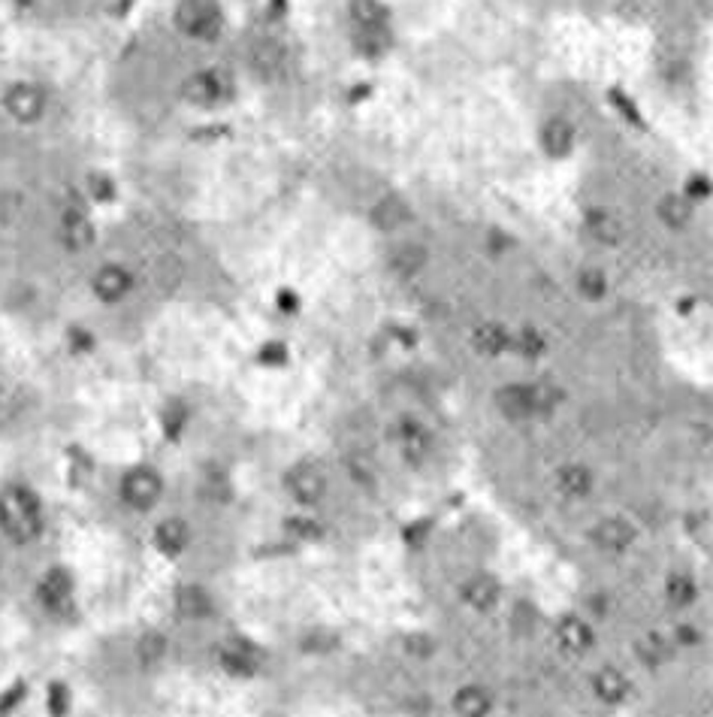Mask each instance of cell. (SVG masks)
Instances as JSON below:
<instances>
[{"label": "cell", "instance_id": "cell-1", "mask_svg": "<svg viewBox=\"0 0 713 717\" xmlns=\"http://www.w3.org/2000/svg\"><path fill=\"white\" fill-rule=\"evenodd\" d=\"M0 529L15 545H28L43 533L40 496L25 485H6L0 490Z\"/></svg>", "mask_w": 713, "mask_h": 717}, {"label": "cell", "instance_id": "cell-2", "mask_svg": "<svg viewBox=\"0 0 713 717\" xmlns=\"http://www.w3.org/2000/svg\"><path fill=\"white\" fill-rule=\"evenodd\" d=\"M221 10L215 0H182L176 6V25L194 40H215L221 34Z\"/></svg>", "mask_w": 713, "mask_h": 717}, {"label": "cell", "instance_id": "cell-3", "mask_svg": "<svg viewBox=\"0 0 713 717\" xmlns=\"http://www.w3.org/2000/svg\"><path fill=\"white\" fill-rule=\"evenodd\" d=\"M182 95L185 100H191V104L215 106L233 95V79L224 67H209V70H200V73L187 76L182 85Z\"/></svg>", "mask_w": 713, "mask_h": 717}, {"label": "cell", "instance_id": "cell-4", "mask_svg": "<svg viewBox=\"0 0 713 717\" xmlns=\"http://www.w3.org/2000/svg\"><path fill=\"white\" fill-rule=\"evenodd\" d=\"M119 494H121V503L130 505L133 512H148L158 505L163 494V481H161V475L154 470H148V466H137V470H130L121 479Z\"/></svg>", "mask_w": 713, "mask_h": 717}, {"label": "cell", "instance_id": "cell-5", "mask_svg": "<svg viewBox=\"0 0 713 717\" xmlns=\"http://www.w3.org/2000/svg\"><path fill=\"white\" fill-rule=\"evenodd\" d=\"M73 594H76L73 575L64 566L49 569L40 579V584H37V603L49 614H58V618H67L73 612Z\"/></svg>", "mask_w": 713, "mask_h": 717}, {"label": "cell", "instance_id": "cell-6", "mask_svg": "<svg viewBox=\"0 0 713 717\" xmlns=\"http://www.w3.org/2000/svg\"><path fill=\"white\" fill-rule=\"evenodd\" d=\"M285 488L300 505H318L327 496V475L315 463H296L285 475Z\"/></svg>", "mask_w": 713, "mask_h": 717}, {"label": "cell", "instance_id": "cell-7", "mask_svg": "<svg viewBox=\"0 0 713 717\" xmlns=\"http://www.w3.org/2000/svg\"><path fill=\"white\" fill-rule=\"evenodd\" d=\"M6 113L21 124H34L43 119L46 113V91L34 82H19L4 95Z\"/></svg>", "mask_w": 713, "mask_h": 717}, {"label": "cell", "instance_id": "cell-8", "mask_svg": "<svg viewBox=\"0 0 713 717\" xmlns=\"http://www.w3.org/2000/svg\"><path fill=\"white\" fill-rule=\"evenodd\" d=\"M215 660L230 678H254L257 672H261V657H257V651L248 648L245 642L221 645L215 654Z\"/></svg>", "mask_w": 713, "mask_h": 717}, {"label": "cell", "instance_id": "cell-9", "mask_svg": "<svg viewBox=\"0 0 713 717\" xmlns=\"http://www.w3.org/2000/svg\"><path fill=\"white\" fill-rule=\"evenodd\" d=\"M593 542L608 554H623L634 542V527L623 518H605L593 527Z\"/></svg>", "mask_w": 713, "mask_h": 717}, {"label": "cell", "instance_id": "cell-10", "mask_svg": "<svg viewBox=\"0 0 713 717\" xmlns=\"http://www.w3.org/2000/svg\"><path fill=\"white\" fill-rule=\"evenodd\" d=\"M91 288L104 303H119L130 294L133 276L124 267H119V263H106V267H100L97 272H94Z\"/></svg>", "mask_w": 713, "mask_h": 717}, {"label": "cell", "instance_id": "cell-11", "mask_svg": "<svg viewBox=\"0 0 713 717\" xmlns=\"http://www.w3.org/2000/svg\"><path fill=\"white\" fill-rule=\"evenodd\" d=\"M460 596H462V603H466L468 609H475V612H490L493 605L499 603V596H502V588H499V581L493 579V575L477 572V575H472V579L462 581Z\"/></svg>", "mask_w": 713, "mask_h": 717}, {"label": "cell", "instance_id": "cell-12", "mask_svg": "<svg viewBox=\"0 0 713 717\" xmlns=\"http://www.w3.org/2000/svg\"><path fill=\"white\" fill-rule=\"evenodd\" d=\"M152 542L163 557H178L187 545H191V527H187V521L182 518H167L154 527Z\"/></svg>", "mask_w": 713, "mask_h": 717}, {"label": "cell", "instance_id": "cell-13", "mask_svg": "<svg viewBox=\"0 0 713 717\" xmlns=\"http://www.w3.org/2000/svg\"><path fill=\"white\" fill-rule=\"evenodd\" d=\"M556 642H560V648L571 654V657H584V654L593 648L595 633L586 621L566 618V621H560V627H556Z\"/></svg>", "mask_w": 713, "mask_h": 717}, {"label": "cell", "instance_id": "cell-14", "mask_svg": "<svg viewBox=\"0 0 713 717\" xmlns=\"http://www.w3.org/2000/svg\"><path fill=\"white\" fill-rule=\"evenodd\" d=\"M496 406L505 418L523 421L535 415V396H532V385H505L496 394Z\"/></svg>", "mask_w": 713, "mask_h": 717}, {"label": "cell", "instance_id": "cell-15", "mask_svg": "<svg viewBox=\"0 0 713 717\" xmlns=\"http://www.w3.org/2000/svg\"><path fill=\"white\" fill-rule=\"evenodd\" d=\"M593 690H595V696H599L601 703L620 705L623 699L629 696L632 684L617 666H601L599 672H595V678H593Z\"/></svg>", "mask_w": 713, "mask_h": 717}, {"label": "cell", "instance_id": "cell-16", "mask_svg": "<svg viewBox=\"0 0 713 717\" xmlns=\"http://www.w3.org/2000/svg\"><path fill=\"white\" fill-rule=\"evenodd\" d=\"M556 490H560L566 500H584L593 490V472L586 470L584 463H566L556 472Z\"/></svg>", "mask_w": 713, "mask_h": 717}, {"label": "cell", "instance_id": "cell-17", "mask_svg": "<svg viewBox=\"0 0 713 717\" xmlns=\"http://www.w3.org/2000/svg\"><path fill=\"white\" fill-rule=\"evenodd\" d=\"M61 239H64L67 248H76V252L94 243V228L82 209H64V215H61Z\"/></svg>", "mask_w": 713, "mask_h": 717}, {"label": "cell", "instance_id": "cell-18", "mask_svg": "<svg viewBox=\"0 0 713 717\" xmlns=\"http://www.w3.org/2000/svg\"><path fill=\"white\" fill-rule=\"evenodd\" d=\"M176 612L182 614L185 621H203L211 614V596L200 584H182V588L176 590Z\"/></svg>", "mask_w": 713, "mask_h": 717}, {"label": "cell", "instance_id": "cell-19", "mask_svg": "<svg viewBox=\"0 0 713 717\" xmlns=\"http://www.w3.org/2000/svg\"><path fill=\"white\" fill-rule=\"evenodd\" d=\"M453 712L460 717H490L493 712V696L477 684H466L453 693Z\"/></svg>", "mask_w": 713, "mask_h": 717}, {"label": "cell", "instance_id": "cell-20", "mask_svg": "<svg viewBox=\"0 0 713 717\" xmlns=\"http://www.w3.org/2000/svg\"><path fill=\"white\" fill-rule=\"evenodd\" d=\"M472 346H475L484 357H496V354H502L508 346H511V333H508L502 324L487 321V324L475 327V333H472Z\"/></svg>", "mask_w": 713, "mask_h": 717}, {"label": "cell", "instance_id": "cell-21", "mask_svg": "<svg viewBox=\"0 0 713 717\" xmlns=\"http://www.w3.org/2000/svg\"><path fill=\"white\" fill-rule=\"evenodd\" d=\"M542 146L547 154L562 158V154H568L571 146H575V128H571L566 119H551L542 130Z\"/></svg>", "mask_w": 713, "mask_h": 717}, {"label": "cell", "instance_id": "cell-22", "mask_svg": "<svg viewBox=\"0 0 713 717\" xmlns=\"http://www.w3.org/2000/svg\"><path fill=\"white\" fill-rule=\"evenodd\" d=\"M351 15L357 21V30H378L390 21V13L381 0H351Z\"/></svg>", "mask_w": 713, "mask_h": 717}, {"label": "cell", "instance_id": "cell-23", "mask_svg": "<svg viewBox=\"0 0 713 717\" xmlns=\"http://www.w3.org/2000/svg\"><path fill=\"white\" fill-rule=\"evenodd\" d=\"M396 439H399V448H402V454L409 457V461H423V457H427L429 436L420 424H414V421H402Z\"/></svg>", "mask_w": 713, "mask_h": 717}, {"label": "cell", "instance_id": "cell-24", "mask_svg": "<svg viewBox=\"0 0 713 717\" xmlns=\"http://www.w3.org/2000/svg\"><path fill=\"white\" fill-rule=\"evenodd\" d=\"M699 596V588H695V579L686 572H674L665 579V599L674 605V609H689Z\"/></svg>", "mask_w": 713, "mask_h": 717}, {"label": "cell", "instance_id": "cell-25", "mask_svg": "<svg viewBox=\"0 0 713 717\" xmlns=\"http://www.w3.org/2000/svg\"><path fill=\"white\" fill-rule=\"evenodd\" d=\"M252 64L254 70H261L263 76L278 73L285 67V46L278 40H257L252 46Z\"/></svg>", "mask_w": 713, "mask_h": 717}, {"label": "cell", "instance_id": "cell-26", "mask_svg": "<svg viewBox=\"0 0 713 717\" xmlns=\"http://www.w3.org/2000/svg\"><path fill=\"white\" fill-rule=\"evenodd\" d=\"M167 651H170V642L161 629H148V633L139 636V642H137V657L143 666L161 663V660L167 657Z\"/></svg>", "mask_w": 713, "mask_h": 717}, {"label": "cell", "instance_id": "cell-27", "mask_svg": "<svg viewBox=\"0 0 713 717\" xmlns=\"http://www.w3.org/2000/svg\"><path fill=\"white\" fill-rule=\"evenodd\" d=\"M586 228H590L593 237L599 239V243H605V246L620 243V237H623V224L617 221L610 213H590V218H586Z\"/></svg>", "mask_w": 713, "mask_h": 717}, {"label": "cell", "instance_id": "cell-28", "mask_svg": "<svg viewBox=\"0 0 713 717\" xmlns=\"http://www.w3.org/2000/svg\"><path fill=\"white\" fill-rule=\"evenodd\" d=\"M372 218H375V224H378V228L394 230V228H399V224H402V221H409V209H405L402 200L387 197V200H381V204L375 206Z\"/></svg>", "mask_w": 713, "mask_h": 717}, {"label": "cell", "instance_id": "cell-29", "mask_svg": "<svg viewBox=\"0 0 713 717\" xmlns=\"http://www.w3.org/2000/svg\"><path fill=\"white\" fill-rule=\"evenodd\" d=\"M689 215H692V209H689V200L686 197H677V194H671V197H665L659 204V218L668 228H686L689 224Z\"/></svg>", "mask_w": 713, "mask_h": 717}, {"label": "cell", "instance_id": "cell-30", "mask_svg": "<svg viewBox=\"0 0 713 717\" xmlns=\"http://www.w3.org/2000/svg\"><path fill=\"white\" fill-rule=\"evenodd\" d=\"M423 263H427V252H423L420 246H402V248H396L394 257H390V267H394L399 276H411V272H418Z\"/></svg>", "mask_w": 713, "mask_h": 717}, {"label": "cell", "instance_id": "cell-31", "mask_svg": "<svg viewBox=\"0 0 713 717\" xmlns=\"http://www.w3.org/2000/svg\"><path fill=\"white\" fill-rule=\"evenodd\" d=\"M285 527L291 529V536L300 542H318L320 536H324V527H320L315 518H300V514H296V518H287Z\"/></svg>", "mask_w": 713, "mask_h": 717}, {"label": "cell", "instance_id": "cell-32", "mask_svg": "<svg viewBox=\"0 0 713 717\" xmlns=\"http://www.w3.org/2000/svg\"><path fill=\"white\" fill-rule=\"evenodd\" d=\"M336 633H330L327 627H315V629H309V636L303 638V651L305 654H330L336 648Z\"/></svg>", "mask_w": 713, "mask_h": 717}, {"label": "cell", "instance_id": "cell-33", "mask_svg": "<svg viewBox=\"0 0 713 717\" xmlns=\"http://www.w3.org/2000/svg\"><path fill=\"white\" fill-rule=\"evenodd\" d=\"M577 291H581L586 300H601L608 291V282L599 270H584L581 276H577Z\"/></svg>", "mask_w": 713, "mask_h": 717}, {"label": "cell", "instance_id": "cell-34", "mask_svg": "<svg viewBox=\"0 0 713 717\" xmlns=\"http://www.w3.org/2000/svg\"><path fill=\"white\" fill-rule=\"evenodd\" d=\"M511 346L517 348V352H520L523 357H538L544 352V337L538 330H532V327H526V330H520L517 333V337H511Z\"/></svg>", "mask_w": 713, "mask_h": 717}, {"label": "cell", "instance_id": "cell-35", "mask_svg": "<svg viewBox=\"0 0 713 717\" xmlns=\"http://www.w3.org/2000/svg\"><path fill=\"white\" fill-rule=\"evenodd\" d=\"M46 696H49V703H46V705H49L52 717H67L70 714V699H73V696H70V688L64 681H52Z\"/></svg>", "mask_w": 713, "mask_h": 717}, {"label": "cell", "instance_id": "cell-36", "mask_svg": "<svg viewBox=\"0 0 713 717\" xmlns=\"http://www.w3.org/2000/svg\"><path fill=\"white\" fill-rule=\"evenodd\" d=\"M638 648H641L638 651L641 663H647V666H659V663L668 660V645H665L662 638H656V636H647Z\"/></svg>", "mask_w": 713, "mask_h": 717}, {"label": "cell", "instance_id": "cell-37", "mask_svg": "<svg viewBox=\"0 0 713 717\" xmlns=\"http://www.w3.org/2000/svg\"><path fill=\"white\" fill-rule=\"evenodd\" d=\"M405 651H409L411 657H433L435 638L427 636V633H414V636L405 638Z\"/></svg>", "mask_w": 713, "mask_h": 717}, {"label": "cell", "instance_id": "cell-38", "mask_svg": "<svg viewBox=\"0 0 713 717\" xmlns=\"http://www.w3.org/2000/svg\"><path fill=\"white\" fill-rule=\"evenodd\" d=\"M185 421H187V409L182 406V403H172V406L163 412V430H167V436H178L185 427Z\"/></svg>", "mask_w": 713, "mask_h": 717}, {"label": "cell", "instance_id": "cell-39", "mask_svg": "<svg viewBox=\"0 0 713 717\" xmlns=\"http://www.w3.org/2000/svg\"><path fill=\"white\" fill-rule=\"evenodd\" d=\"M25 696H28V684H25V681H15L10 690H6V693H0V714L12 712V708L19 705Z\"/></svg>", "mask_w": 713, "mask_h": 717}, {"label": "cell", "instance_id": "cell-40", "mask_svg": "<svg viewBox=\"0 0 713 717\" xmlns=\"http://www.w3.org/2000/svg\"><path fill=\"white\" fill-rule=\"evenodd\" d=\"M261 361L263 363H285L287 361V346H285V342H269V346H263Z\"/></svg>", "mask_w": 713, "mask_h": 717}, {"label": "cell", "instance_id": "cell-41", "mask_svg": "<svg viewBox=\"0 0 713 717\" xmlns=\"http://www.w3.org/2000/svg\"><path fill=\"white\" fill-rule=\"evenodd\" d=\"M91 188H94V197H97V200H109V197H112V185H109V179L91 176Z\"/></svg>", "mask_w": 713, "mask_h": 717}, {"label": "cell", "instance_id": "cell-42", "mask_svg": "<svg viewBox=\"0 0 713 717\" xmlns=\"http://www.w3.org/2000/svg\"><path fill=\"white\" fill-rule=\"evenodd\" d=\"M689 194H692V197H708L710 182L704 176H692V179H689Z\"/></svg>", "mask_w": 713, "mask_h": 717}, {"label": "cell", "instance_id": "cell-43", "mask_svg": "<svg viewBox=\"0 0 713 717\" xmlns=\"http://www.w3.org/2000/svg\"><path fill=\"white\" fill-rule=\"evenodd\" d=\"M677 642L680 645H695V642H699V629H695L692 623H680V627H677Z\"/></svg>", "mask_w": 713, "mask_h": 717}, {"label": "cell", "instance_id": "cell-44", "mask_svg": "<svg viewBox=\"0 0 713 717\" xmlns=\"http://www.w3.org/2000/svg\"><path fill=\"white\" fill-rule=\"evenodd\" d=\"M276 303H278V312H285V315H294L296 312V294L291 291H281Z\"/></svg>", "mask_w": 713, "mask_h": 717}, {"label": "cell", "instance_id": "cell-45", "mask_svg": "<svg viewBox=\"0 0 713 717\" xmlns=\"http://www.w3.org/2000/svg\"><path fill=\"white\" fill-rule=\"evenodd\" d=\"M70 337H73V352H85V348H91V346H94L91 333H85V330H73V333H70Z\"/></svg>", "mask_w": 713, "mask_h": 717}]
</instances>
